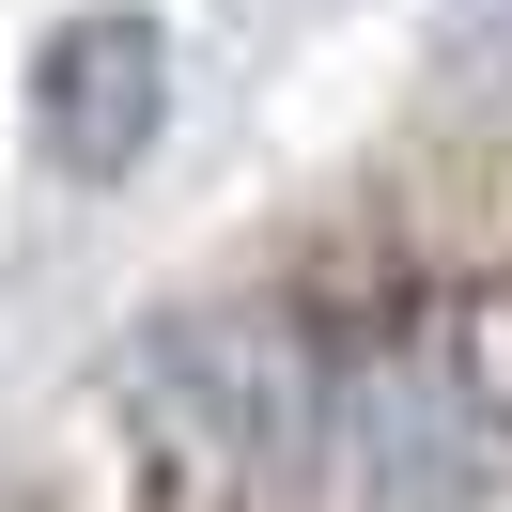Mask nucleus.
I'll return each mask as SVG.
<instances>
[{
  "instance_id": "obj_1",
  "label": "nucleus",
  "mask_w": 512,
  "mask_h": 512,
  "mask_svg": "<svg viewBox=\"0 0 512 512\" xmlns=\"http://www.w3.org/2000/svg\"><path fill=\"white\" fill-rule=\"evenodd\" d=\"M125 450L171 512H264L326 466V326L295 295H218V311H171L125 342Z\"/></svg>"
},
{
  "instance_id": "obj_2",
  "label": "nucleus",
  "mask_w": 512,
  "mask_h": 512,
  "mask_svg": "<svg viewBox=\"0 0 512 512\" xmlns=\"http://www.w3.org/2000/svg\"><path fill=\"white\" fill-rule=\"evenodd\" d=\"M326 466L373 512H497L512 497V404H497V373H481V342H466L450 295H419L373 342H342Z\"/></svg>"
},
{
  "instance_id": "obj_3",
  "label": "nucleus",
  "mask_w": 512,
  "mask_h": 512,
  "mask_svg": "<svg viewBox=\"0 0 512 512\" xmlns=\"http://www.w3.org/2000/svg\"><path fill=\"white\" fill-rule=\"evenodd\" d=\"M156 109H171V47H156L140 0H94V16H63V32L32 47V140L78 187H109V171L156 140Z\"/></svg>"
}]
</instances>
